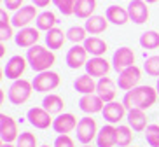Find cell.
I'll return each mask as SVG.
<instances>
[{
    "mask_svg": "<svg viewBox=\"0 0 159 147\" xmlns=\"http://www.w3.org/2000/svg\"><path fill=\"white\" fill-rule=\"evenodd\" d=\"M157 100V90L152 86H136L131 91H126L122 98V103L128 110L131 109H142L147 110L156 103Z\"/></svg>",
    "mask_w": 159,
    "mask_h": 147,
    "instance_id": "1",
    "label": "cell"
},
{
    "mask_svg": "<svg viewBox=\"0 0 159 147\" xmlns=\"http://www.w3.org/2000/svg\"><path fill=\"white\" fill-rule=\"evenodd\" d=\"M26 60H28V65L33 70L40 74V72L51 70V67L56 63V54L49 48L37 44V46H33L26 51Z\"/></svg>",
    "mask_w": 159,
    "mask_h": 147,
    "instance_id": "2",
    "label": "cell"
},
{
    "mask_svg": "<svg viewBox=\"0 0 159 147\" xmlns=\"http://www.w3.org/2000/svg\"><path fill=\"white\" fill-rule=\"evenodd\" d=\"M32 91H35L32 82L26 81V79H18L11 84L7 96H9V102L12 105H23L32 96Z\"/></svg>",
    "mask_w": 159,
    "mask_h": 147,
    "instance_id": "3",
    "label": "cell"
},
{
    "mask_svg": "<svg viewBox=\"0 0 159 147\" xmlns=\"http://www.w3.org/2000/svg\"><path fill=\"white\" fill-rule=\"evenodd\" d=\"M32 84L37 93H49V91H54L60 86V76H58V72L52 70L40 72L33 77Z\"/></svg>",
    "mask_w": 159,
    "mask_h": 147,
    "instance_id": "4",
    "label": "cell"
},
{
    "mask_svg": "<svg viewBox=\"0 0 159 147\" xmlns=\"http://www.w3.org/2000/svg\"><path fill=\"white\" fill-rule=\"evenodd\" d=\"M75 131H77V140L84 145V144H91L94 138L98 137L100 130H98V126H96V121H94L93 117L86 116V117H82L79 121Z\"/></svg>",
    "mask_w": 159,
    "mask_h": 147,
    "instance_id": "5",
    "label": "cell"
},
{
    "mask_svg": "<svg viewBox=\"0 0 159 147\" xmlns=\"http://www.w3.org/2000/svg\"><path fill=\"white\" fill-rule=\"evenodd\" d=\"M133 65H135V53H133V49L128 48V46L116 49V53L112 56V68L117 74H121L122 70H126V68H129Z\"/></svg>",
    "mask_w": 159,
    "mask_h": 147,
    "instance_id": "6",
    "label": "cell"
},
{
    "mask_svg": "<svg viewBox=\"0 0 159 147\" xmlns=\"http://www.w3.org/2000/svg\"><path fill=\"white\" fill-rule=\"evenodd\" d=\"M39 7H35V5H23L21 9H18L12 14V26L18 30L21 28H26V26H30V23L32 21H35L39 16Z\"/></svg>",
    "mask_w": 159,
    "mask_h": 147,
    "instance_id": "7",
    "label": "cell"
},
{
    "mask_svg": "<svg viewBox=\"0 0 159 147\" xmlns=\"http://www.w3.org/2000/svg\"><path fill=\"white\" fill-rule=\"evenodd\" d=\"M26 119L32 126H35L37 130H47L49 126H52L54 119L51 117V114L47 112L44 107H32L26 112Z\"/></svg>",
    "mask_w": 159,
    "mask_h": 147,
    "instance_id": "8",
    "label": "cell"
},
{
    "mask_svg": "<svg viewBox=\"0 0 159 147\" xmlns=\"http://www.w3.org/2000/svg\"><path fill=\"white\" fill-rule=\"evenodd\" d=\"M102 114H103V119H105L108 124H119L122 119L128 116V109L124 107L122 102H116V100H114V102L105 103Z\"/></svg>",
    "mask_w": 159,
    "mask_h": 147,
    "instance_id": "9",
    "label": "cell"
},
{
    "mask_svg": "<svg viewBox=\"0 0 159 147\" xmlns=\"http://www.w3.org/2000/svg\"><path fill=\"white\" fill-rule=\"evenodd\" d=\"M26 65H28V60L26 56H21V54H14L9 62L5 63L4 67V76L7 79H12V81H18L21 79V76L26 70Z\"/></svg>",
    "mask_w": 159,
    "mask_h": 147,
    "instance_id": "10",
    "label": "cell"
},
{
    "mask_svg": "<svg viewBox=\"0 0 159 147\" xmlns=\"http://www.w3.org/2000/svg\"><path fill=\"white\" fill-rule=\"evenodd\" d=\"M39 39H40V30L35 26H26V28H21L18 30V33L14 35V42L18 48H25V49H30L33 46L39 44Z\"/></svg>",
    "mask_w": 159,
    "mask_h": 147,
    "instance_id": "11",
    "label": "cell"
},
{
    "mask_svg": "<svg viewBox=\"0 0 159 147\" xmlns=\"http://www.w3.org/2000/svg\"><path fill=\"white\" fill-rule=\"evenodd\" d=\"M140 79H142V70L136 65H133V67H129V68H126V70H122L121 74H119L117 86H119L122 91H131L133 88L138 86Z\"/></svg>",
    "mask_w": 159,
    "mask_h": 147,
    "instance_id": "12",
    "label": "cell"
},
{
    "mask_svg": "<svg viewBox=\"0 0 159 147\" xmlns=\"http://www.w3.org/2000/svg\"><path fill=\"white\" fill-rule=\"evenodd\" d=\"M86 74H89L91 77H98V79H102V77H107L108 72H110V68H112V65L107 62V58L105 56H91L88 60V63H86Z\"/></svg>",
    "mask_w": 159,
    "mask_h": 147,
    "instance_id": "13",
    "label": "cell"
},
{
    "mask_svg": "<svg viewBox=\"0 0 159 147\" xmlns=\"http://www.w3.org/2000/svg\"><path fill=\"white\" fill-rule=\"evenodd\" d=\"M18 137L19 135L16 121L7 114H0V138H2V142H18Z\"/></svg>",
    "mask_w": 159,
    "mask_h": 147,
    "instance_id": "14",
    "label": "cell"
},
{
    "mask_svg": "<svg viewBox=\"0 0 159 147\" xmlns=\"http://www.w3.org/2000/svg\"><path fill=\"white\" fill-rule=\"evenodd\" d=\"M145 0H129L128 5V12H129V19L136 25H143L149 21V7H147Z\"/></svg>",
    "mask_w": 159,
    "mask_h": 147,
    "instance_id": "15",
    "label": "cell"
},
{
    "mask_svg": "<svg viewBox=\"0 0 159 147\" xmlns=\"http://www.w3.org/2000/svg\"><path fill=\"white\" fill-rule=\"evenodd\" d=\"M88 54L89 53L86 51L84 46H80V44H74L70 49H68V53H66V65L70 67V68H74V70H77V68H80V67H86V63H88Z\"/></svg>",
    "mask_w": 159,
    "mask_h": 147,
    "instance_id": "16",
    "label": "cell"
},
{
    "mask_svg": "<svg viewBox=\"0 0 159 147\" xmlns=\"http://www.w3.org/2000/svg\"><path fill=\"white\" fill-rule=\"evenodd\" d=\"M77 124H79V121H77V117H75L74 114H60L56 119H54V123H52V130L56 133H60V135H68L70 131H74V130H77Z\"/></svg>",
    "mask_w": 159,
    "mask_h": 147,
    "instance_id": "17",
    "label": "cell"
},
{
    "mask_svg": "<svg viewBox=\"0 0 159 147\" xmlns=\"http://www.w3.org/2000/svg\"><path fill=\"white\" fill-rule=\"evenodd\" d=\"M103 107H105V102L100 98L96 93L93 95H82V98L79 100V109L86 114H96V112H102Z\"/></svg>",
    "mask_w": 159,
    "mask_h": 147,
    "instance_id": "18",
    "label": "cell"
},
{
    "mask_svg": "<svg viewBox=\"0 0 159 147\" xmlns=\"http://www.w3.org/2000/svg\"><path fill=\"white\" fill-rule=\"evenodd\" d=\"M117 145V126L107 124L100 128L96 137V147H116Z\"/></svg>",
    "mask_w": 159,
    "mask_h": 147,
    "instance_id": "19",
    "label": "cell"
},
{
    "mask_svg": "<svg viewBox=\"0 0 159 147\" xmlns=\"http://www.w3.org/2000/svg\"><path fill=\"white\" fill-rule=\"evenodd\" d=\"M96 95H98L105 103L114 102V98H116V95H117L116 82H114L110 77H102L98 81V84H96Z\"/></svg>",
    "mask_w": 159,
    "mask_h": 147,
    "instance_id": "20",
    "label": "cell"
},
{
    "mask_svg": "<svg viewBox=\"0 0 159 147\" xmlns=\"http://www.w3.org/2000/svg\"><path fill=\"white\" fill-rule=\"evenodd\" d=\"M126 121H128V126H129L133 131H145L147 126H149V124H147L145 110H142V109H131V110H128Z\"/></svg>",
    "mask_w": 159,
    "mask_h": 147,
    "instance_id": "21",
    "label": "cell"
},
{
    "mask_svg": "<svg viewBox=\"0 0 159 147\" xmlns=\"http://www.w3.org/2000/svg\"><path fill=\"white\" fill-rule=\"evenodd\" d=\"M105 16H107L108 23L117 25V26H122V25H126L128 21H131L128 9H124L121 5H110V7H107Z\"/></svg>",
    "mask_w": 159,
    "mask_h": 147,
    "instance_id": "22",
    "label": "cell"
},
{
    "mask_svg": "<svg viewBox=\"0 0 159 147\" xmlns=\"http://www.w3.org/2000/svg\"><path fill=\"white\" fill-rule=\"evenodd\" d=\"M68 40V37H66V32H63L61 28H52L49 30V32H46V46L51 51H58V49H61L63 46H65V42Z\"/></svg>",
    "mask_w": 159,
    "mask_h": 147,
    "instance_id": "23",
    "label": "cell"
},
{
    "mask_svg": "<svg viewBox=\"0 0 159 147\" xmlns=\"http://www.w3.org/2000/svg\"><path fill=\"white\" fill-rule=\"evenodd\" d=\"M84 28L88 30L89 35H100V33H103L105 30L108 28V19H107V16L94 14V16H91V18H88V19L84 21Z\"/></svg>",
    "mask_w": 159,
    "mask_h": 147,
    "instance_id": "24",
    "label": "cell"
},
{
    "mask_svg": "<svg viewBox=\"0 0 159 147\" xmlns=\"http://www.w3.org/2000/svg\"><path fill=\"white\" fill-rule=\"evenodd\" d=\"M82 46L86 48V51H88L91 56H103V54L107 53V49H108L107 42H105L102 37H96V35L88 37Z\"/></svg>",
    "mask_w": 159,
    "mask_h": 147,
    "instance_id": "25",
    "label": "cell"
},
{
    "mask_svg": "<svg viewBox=\"0 0 159 147\" xmlns=\"http://www.w3.org/2000/svg\"><path fill=\"white\" fill-rule=\"evenodd\" d=\"M96 84L98 82H94V77H91L89 74H82L75 79L74 88L80 95H93V93H96Z\"/></svg>",
    "mask_w": 159,
    "mask_h": 147,
    "instance_id": "26",
    "label": "cell"
},
{
    "mask_svg": "<svg viewBox=\"0 0 159 147\" xmlns=\"http://www.w3.org/2000/svg\"><path fill=\"white\" fill-rule=\"evenodd\" d=\"M56 25H58V16L52 11H42V12H39L37 19H35V26L40 32H49V30L56 28Z\"/></svg>",
    "mask_w": 159,
    "mask_h": 147,
    "instance_id": "27",
    "label": "cell"
},
{
    "mask_svg": "<svg viewBox=\"0 0 159 147\" xmlns=\"http://www.w3.org/2000/svg\"><path fill=\"white\" fill-rule=\"evenodd\" d=\"M42 107L49 112V114H58L60 116L61 112H63V109H65V102H63V98H61L60 95H54V93H49L47 96H44L42 100Z\"/></svg>",
    "mask_w": 159,
    "mask_h": 147,
    "instance_id": "28",
    "label": "cell"
},
{
    "mask_svg": "<svg viewBox=\"0 0 159 147\" xmlns=\"http://www.w3.org/2000/svg\"><path fill=\"white\" fill-rule=\"evenodd\" d=\"M16 33L12 32V19L7 16L5 9L0 11V40L5 42V40H11L14 39Z\"/></svg>",
    "mask_w": 159,
    "mask_h": 147,
    "instance_id": "29",
    "label": "cell"
},
{
    "mask_svg": "<svg viewBox=\"0 0 159 147\" xmlns=\"http://www.w3.org/2000/svg\"><path fill=\"white\" fill-rule=\"evenodd\" d=\"M94 11H96V0H79L75 7V16L79 19H88L94 16Z\"/></svg>",
    "mask_w": 159,
    "mask_h": 147,
    "instance_id": "30",
    "label": "cell"
},
{
    "mask_svg": "<svg viewBox=\"0 0 159 147\" xmlns=\"http://www.w3.org/2000/svg\"><path fill=\"white\" fill-rule=\"evenodd\" d=\"M140 46L143 49H149V51H154L159 48V33L156 30H147L140 35Z\"/></svg>",
    "mask_w": 159,
    "mask_h": 147,
    "instance_id": "31",
    "label": "cell"
},
{
    "mask_svg": "<svg viewBox=\"0 0 159 147\" xmlns=\"http://www.w3.org/2000/svg\"><path fill=\"white\" fill-rule=\"evenodd\" d=\"M133 142V130L126 124L117 126V145L119 147H129Z\"/></svg>",
    "mask_w": 159,
    "mask_h": 147,
    "instance_id": "32",
    "label": "cell"
},
{
    "mask_svg": "<svg viewBox=\"0 0 159 147\" xmlns=\"http://www.w3.org/2000/svg\"><path fill=\"white\" fill-rule=\"evenodd\" d=\"M88 30L84 28V26H70V28L66 30V37H68V40L74 44H84L86 39H88Z\"/></svg>",
    "mask_w": 159,
    "mask_h": 147,
    "instance_id": "33",
    "label": "cell"
},
{
    "mask_svg": "<svg viewBox=\"0 0 159 147\" xmlns=\"http://www.w3.org/2000/svg\"><path fill=\"white\" fill-rule=\"evenodd\" d=\"M77 2L79 0H52V4L58 7L63 16H72L75 14V7H77Z\"/></svg>",
    "mask_w": 159,
    "mask_h": 147,
    "instance_id": "34",
    "label": "cell"
},
{
    "mask_svg": "<svg viewBox=\"0 0 159 147\" xmlns=\"http://www.w3.org/2000/svg\"><path fill=\"white\" fill-rule=\"evenodd\" d=\"M143 70L147 72V76H150V77H159V54L149 56L145 60Z\"/></svg>",
    "mask_w": 159,
    "mask_h": 147,
    "instance_id": "35",
    "label": "cell"
},
{
    "mask_svg": "<svg viewBox=\"0 0 159 147\" xmlns=\"http://www.w3.org/2000/svg\"><path fill=\"white\" fill-rule=\"evenodd\" d=\"M145 140L150 147H159V124H149L145 130Z\"/></svg>",
    "mask_w": 159,
    "mask_h": 147,
    "instance_id": "36",
    "label": "cell"
},
{
    "mask_svg": "<svg viewBox=\"0 0 159 147\" xmlns=\"http://www.w3.org/2000/svg\"><path fill=\"white\" fill-rule=\"evenodd\" d=\"M16 147H37V137L32 131H23L18 137Z\"/></svg>",
    "mask_w": 159,
    "mask_h": 147,
    "instance_id": "37",
    "label": "cell"
},
{
    "mask_svg": "<svg viewBox=\"0 0 159 147\" xmlns=\"http://www.w3.org/2000/svg\"><path fill=\"white\" fill-rule=\"evenodd\" d=\"M52 147H75V142L72 140L70 135H58Z\"/></svg>",
    "mask_w": 159,
    "mask_h": 147,
    "instance_id": "38",
    "label": "cell"
},
{
    "mask_svg": "<svg viewBox=\"0 0 159 147\" xmlns=\"http://www.w3.org/2000/svg\"><path fill=\"white\" fill-rule=\"evenodd\" d=\"M23 2L25 0H2V4H4L5 9L7 11H14V12L23 7Z\"/></svg>",
    "mask_w": 159,
    "mask_h": 147,
    "instance_id": "39",
    "label": "cell"
},
{
    "mask_svg": "<svg viewBox=\"0 0 159 147\" xmlns=\"http://www.w3.org/2000/svg\"><path fill=\"white\" fill-rule=\"evenodd\" d=\"M35 7H49V4H52V0H32Z\"/></svg>",
    "mask_w": 159,
    "mask_h": 147,
    "instance_id": "40",
    "label": "cell"
},
{
    "mask_svg": "<svg viewBox=\"0 0 159 147\" xmlns=\"http://www.w3.org/2000/svg\"><path fill=\"white\" fill-rule=\"evenodd\" d=\"M0 147H16V145H12V144H7V142H2V145Z\"/></svg>",
    "mask_w": 159,
    "mask_h": 147,
    "instance_id": "41",
    "label": "cell"
},
{
    "mask_svg": "<svg viewBox=\"0 0 159 147\" xmlns=\"http://www.w3.org/2000/svg\"><path fill=\"white\" fill-rule=\"evenodd\" d=\"M4 53H5V48H4V42H2V46H0V54L4 56Z\"/></svg>",
    "mask_w": 159,
    "mask_h": 147,
    "instance_id": "42",
    "label": "cell"
},
{
    "mask_svg": "<svg viewBox=\"0 0 159 147\" xmlns=\"http://www.w3.org/2000/svg\"><path fill=\"white\" fill-rule=\"evenodd\" d=\"M145 2H147V4H157L159 0H145Z\"/></svg>",
    "mask_w": 159,
    "mask_h": 147,
    "instance_id": "43",
    "label": "cell"
},
{
    "mask_svg": "<svg viewBox=\"0 0 159 147\" xmlns=\"http://www.w3.org/2000/svg\"><path fill=\"white\" fill-rule=\"evenodd\" d=\"M156 90H157V95H159V77H157V84H156Z\"/></svg>",
    "mask_w": 159,
    "mask_h": 147,
    "instance_id": "44",
    "label": "cell"
},
{
    "mask_svg": "<svg viewBox=\"0 0 159 147\" xmlns=\"http://www.w3.org/2000/svg\"><path fill=\"white\" fill-rule=\"evenodd\" d=\"M82 147H94V145H91V144H84Z\"/></svg>",
    "mask_w": 159,
    "mask_h": 147,
    "instance_id": "45",
    "label": "cell"
},
{
    "mask_svg": "<svg viewBox=\"0 0 159 147\" xmlns=\"http://www.w3.org/2000/svg\"><path fill=\"white\" fill-rule=\"evenodd\" d=\"M40 147H49V145H40Z\"/></svg>",
    "mask_w": 159,
    "mask_h": 147,
    "instance_id": "46",
    "label": "cell"
}]
</instances>
